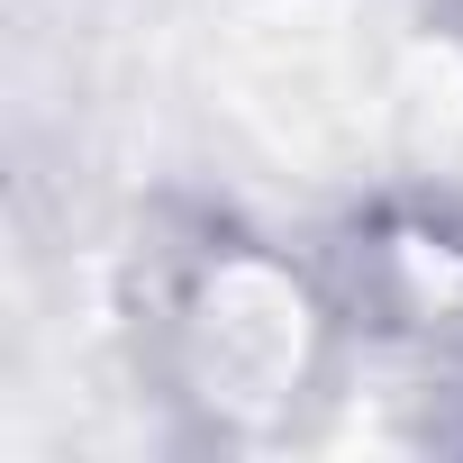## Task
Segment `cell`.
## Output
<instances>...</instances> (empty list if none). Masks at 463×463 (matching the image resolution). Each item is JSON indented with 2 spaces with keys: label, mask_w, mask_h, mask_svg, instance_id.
<instances>
[{
  "label": "cell",
  "mask_w": 463,
  "mask_h": 463,
  "mask_svg": "<svg viewBox=\"0 0 463 463\" xmlns=\"http://www.w3.org/2000/svg\"><path fill=\"white\" fill-rule=\"evenodd\" d=\"M128 345L191 454H273L336 409L364 327L336 255L273 237L246 209L173 200L128 273Z\"/></svg>",
  "instance_id": "1"
},
{
  "label": "cell",
  "mask_w": 463,
  "mask_h": 463,
  "mask_svg": "<svg viewBox=\"0 0 463 463\" xmlns=\"http://www.w3.org/2000/svg\"><path fill=\"white\" fill-rule=\"evenodd\" d=\"M427 28H436V46H445L454 73H463V0H427Z\"/></svg>",
  "instance_id": "2"
}]
</instances>
